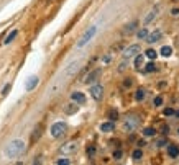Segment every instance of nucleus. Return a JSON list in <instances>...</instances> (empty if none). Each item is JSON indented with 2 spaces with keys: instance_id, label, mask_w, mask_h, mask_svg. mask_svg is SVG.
<instances>
[{
  "instance_id": "f257e3e1",
  "label": "nucleus",
  "mask_w": 179,
  "mask_h": 165,
  "mask_svg": "<svg viewBox=\"0 0 179 165\" xmlns=\"http://www.w3.org/2000/svg\"><path fill=\"white\" fill-rule=\"evenodd\" d=\"M25 152V142L21 139H15L12 141L10 144L5 147V155L8 159H15V157H20L21 154Z\"/></svg>"
},
{
  "instance_id": "f03ea898",
  "label": "nucleus",
  "mask_w": 179,
  "mask_h": 165,
  "mask_svg": "<svg viewBox=\"0 0 179 165\" xmlns=\"http://www.w3.org/2000/svg\"><path fill=\"white\" fill-rule=\"evenodd\" d=\"M138 126H140V118L135 116V115H130L125 120V123H123V131H126V133H133L135 129H138Z\"/></svg>"
},
{
  "instance_id": "7ed1b4c3",
  "label": "nucleus",
  "mask_w": 179,
  "mask_h": 165,
  "mask_svg": "<svg viewBox=\"0 0 179 165\" xmlns=\"http://www.w3.org/2000/svg\"><path fill=\"white\" fill-rule=\"evenodd\" d=\"M51 136L56 137V139H59V137H63L64 134L67 133V124L64 123V121H59V123H54L53 126H51Z\"/></svg>"
},
{
  "instance_id": "20e7f679",
  "label": "nucleus",
  "mask_w": 179,
  "mask_h": 165,
  "mask_svg": "<svg viewBox=\"0 0 179 165\" xmlns=\"http://www.w3.org/2000/svg\"><path fill=\"white\" fill-rule=\"evenodd\" d=\"M95 33H97V26H91V28L87 30V31L82 35V38L79 39V43H77V48H82V46H85L89 41H91L92 38L95 36Z\"/></svg>"
},
{
  "instance_id": "39448f33",
  "label": "nucleus",
  "mask_w": 179,
  "mask_h": 165,
  "mask_svg": "<svg viewBox=\"0 0 179 165\" xmlns=\"http://www.w3.org/2000/svg\"><path fill=\"white\" fill-rule=\"evenodd\" d=\"M100 74H102V69L99 67V69H94L92 72H89L87 75H85V79L82 82H84L85 85H92V84H95L97 82V79L100 77Z\"/></svg>"
},
{
  "instance_id": "423d86ee",
  "label": "nucleus",
  "mask_w": 179,
  "mask_h": 165,
  "mask_svg": "<svg viewBox=\"0 0 179 165\" xmlns=\"http://www.w3.org/2000/svg\"><path fill=\"white\" fill-rule=\"evenodd\" d=\"M138 53H140V46H138V44H132V46H128V48L123 51L122 56H123V59H132V57L137 56Z\"/></svg>"
},
{
  "instance_id": "0eeeda50",
  "label": "nucleus",
  "mask_w": 179,
  "mask_h": 165,
  "mask_svg": "<svg viewBox=\"0 0 179 165\" xmlns=\"http://www.w3.org/2000/svg\"><path fill=\"white\" fill-rule=\"evenodd\" d=\"M91 97L94 100H102V97H104V87L102 85H99V84H95V85H92L91 87Z\"/></svg>"
},
{
  "instance_id": "6e6552de",
  "label": "nucleus",
  "mask_w": 179,
  "mask_h": 165,
  "mask_svg": "<svg viewBox=\"0 0 179 165\" xmlns=\"http://www.w3.org/2000/svg\"><path fill=\"white\" fill-rule=\"evenodd\" d=\"M79 66H81V61H74L72 64H69V66H67V69L64 70L63 75H64V77H71V75H74V74L79 70Z\"/></svg>"
},
{
  "instance_id": "1a4fd4ad",
  "label": "nucleus",
  "mask_w": 179,
  "mask_h": 165,
  "mask_svg": "<svg viewBox=\"0 0 179 165\" xmlns=\"http://www.w3.org/2000/svg\"><path fill=\"white\" fill-rule=\"evenodd\" d=\"M137 28H138V20H133V21H130V23H126V25L123 26L122 35H123V36H128V35H132V33H133Z\"/></svg>"
},
{
  "instance_id": "9d476101",
  "label": "nucleus",
  "mask_w": 179,
  "mask_h": 165,
  "mask_svg": "<svg viewBox=\"0 0 179 165\" xmlns=\"http://www.w3.org/2000/svg\"><path fill=\"white\" fill-rule=\"evenodd\" d=\"M71 100L76 102L77 105H84L85 103V95L82 93V92H72V93H71Z\"/></svg>"
},
{
  "instance_id": "9b49d317",
  "label": "nucleus",
  "mask_w": 179,
  "mask_h": 165,
  "mask_svg": "<svg viewBox=\"0 0 179 165\" xmlns=\"http://www.w3.org/2000/svg\"><path fill=\"white\" fill-rule=\"evenodd\" d=\"M161 38H163V33L159 31V30H156V31H153V33H148V36H146V41L151 44V43H158Z\"/></svg>"
},
{
  "instance_id": "f8f14e48",
  "label": "nucleus",
  "mask_w": 179,
  "mask_h": 165,
  "mask_svg": "<svg viewBox=\"0 0 179 165\" xmlns=\"http://www.w3.org/2000/svg\"><path fill=\"white\" fill-rule=\"evenodd\" d=\"M76 151H77V142H69V144H64L61 147L63 154H74Z\"/></svg>"
},
{
  "instance_id": "ddd939ff",
  "label": "nucleus",
  "mask_w": 179,
  "mask_h": 165,
  "mask_svg": "<svg viewBox=\"0 0 179 165\" xmlns=\"http://www.w3.org/2000/svg\"><path fill=\"white\" fill-rule=\"evenodd\" d=\"M158 10H159V5H156V7L153 8V10H151L148 15H146V18H145V25H150L151 21L155 20V18H156V15H158Z\"/></svg>"
},
{
  "instance_id": "4468645a",
  "label": "nucleus",
  "mask_w": 179,
  "mask_h": 165,
  "mask_svg": "<svg viewBox=\"0 0 179 165\" xmlns=\"http://www.w3.org/2000/svg\"><path fill=\"white\" fill-rule=\"evenodd\" d=\"M113 129H115L113 121H109V123H102L100 124V131H102V133H112Z\"/></svg>"
},
{
  "instance_id": "2eb2a0df",
  "label": "nucleus",
  "mask_w": 179,
  "mask_h": 165,
  "mask_svg": "<svg viewBox=\"0 0 179 165\" xmlns=\"http://www.w3.org/2000/svg\"><path fill=\"white\" fill-rule=\"evenodd\" d=\"M36 85H38V77H36V75H33V77L28 79V82H26V85H25V88L30 92V90H33Z\"/></svg>"
},
{
  "instance_id": "dca6fc26",
  "label": "nucleus",
  "mask_w": 179,
  "mask_h": 165,
  "mask_svg": "<svg viewBox=\"0 0 179 165\" xmlns=\"http://www.w3.org/2000/svg\"><path fill=\"white\" fill-rule=\"evenodd\" d=\"M77 110H79L77 103L72 102V103H69V105L64 108V111H66V115H74V113H77Z\"/></svg>"
},
{
  "instance_id": "f3484780",
  "label": "nucleus",
  "mask_w": 179,
  "mask_h": 165,
  "mask_svg": "<svg viewBox=\"0 0 179 165\" xmlns=\"http://www.w3.org/2000/svg\"><path fill=\"white\" fill-rule=\"evenodd\" d=\"M168 154H169V157L178 159V155H179V147H178V146H169V147H168Z\"/></svg>"
},
{
  "instance_id": "a211bd4d",
  "label": "nucleus",
  "mask_w": 179,
  "mask_h": 165,
  "mask_svg": "<svg viewBox=\"0 0 179 165\" xmlns=\"http://www.w3.org/2000/svg\"><path fill=\"white\" fill-rule=\"evenodd\" d=\"M143 136L145 137H155L156 136L155 128H145V129H143Z\"/></svg>"
},
{
  "instance_id": "6ab92c4d",
  "label": "nucleus",
  "mask_w": 179,
  "mask_h": 165,
  "mask_svg": "<svg viewBox=\"0 0 179 165\" xmlns=\"http://www.w3.org/2000/svg\"><path fill=\"white\" fill-rule=\"evenodd\" d=\"M17 35H18V30H13V31L10 33V35L7 36V38H5V41H4V44H10L12 41H13L15 38H17Z\"/></svg>"
},
{
  "instance_id": "aec40b11",
  "label": "nucleus",
  "mask_w": 179,
  "mask_h": 165,
  "mask_svg": "<svg viewBox=\"0 0 179 165\" xmlns=\"http://www.w3.org/2000/svg\"><path fill=\"white\" fill-rule=\"evenodd\" d=\"M159 53H161V56H163V57H169V56H171V53H172V49L169 48V46H163Z\"/></svg>"
},
{
  "instance_id": "412c9836",
  "label": "nucleus",
  "mask_w": 179,
  "mask_h": 165,
  "mask_svg": "<svg viewBox=\"0 0 179 165\" xmlns=\"http://www.w3.org/2000/svg\"><path fill=\"white\" fill-rule=\"evenodd\" d=\"M141 157H143V151H141V149H135V151L132 152V159H133V160H140Z\"/></svg>"
},
{
  "instance_id": "4be33fe9",
  "label": "nucleus",
  "mask_w": 179,
  "mask_h": 165,
  "mask_svg": "<svg viewBox=\"0 0 179 165\" xmlns=\"http://www.w3.org/2000/svg\"><path fill=\"white\" fill-rule=\"evenodd\" d=\"M143 98H145V90L143 88H138L137 93H135V100L137 102H143Z\"/></svg>"
},
{
  "instance_id": "5701e85b",
  "label": "nucleus",
  "mask_w": 179,
  "mask_h": 165,
  "mask_svg": "<svg viewBox=\"0 0 179 165\" xmlns=\"http://www.w3.org/2000/svg\"><path fill=\"white\" fill-rule=\"evenodd\" d=\"M145 72H156V64L155 62H148L145 66Z\"/></svg>"
},
{
  "instance_id": "b1692460",
  "label": "nucleus",
  "mask_w": 179,
  "mask_h": 165,
  "mask_svg": "<svg viewBox=\"0 0 179 165\" xmlns=\"http://www.w3.org/2000/svg\"><path fill=\"white\" fill-rule=\"evenodd\" d=\"M39 136H41V128H36V129H35V134H33V136H31V142H36V141H38L39 139Z\"/></svg>"
},
{
  "instance_id": "393cba45",
  "label": "nucleus",
  "mask_w": 179,
  "mask_h": 165,
  "mask_svg": "<svg viewBox=\"0 0 179 165\" xmlns=\"http://www.w3.org/2000/svg\"><path fill=\"white\" fill-rule=\"evenodd\" d=\"M109 118H110V121H117V120H118V111H117L115 108H113V110H110Z\"/></svg>"
},
{
  "instance_id": "a878e982",
  "label": "nucleus",
  "mask_w": 179,
  "mask_h": 165,
  "mask_svg": "<svg viewBox=\"0 0 179 165\" xmlns=\"http://www.w3.org/2000/svg\"><path fill=\"white\" fill-rule=\"evenodd\" d=\"M137 36H138V39H146V36H148V30H146V28H141L140 31L137 33Z\"/></svg>"
},
{
  "instance_id": "bb28decb",
  "label": "nucleus",
  "mask_w": 179,
  "mask_h": 165,
  "mask_svg": "<svg viewBox=\"0 0 179 165\" xmlns=\"http://www.w3.org/2000/svg\"><path fill=\"white\" fill-rule=\"evenodd\" d=\"M145 56H146V57H150L151 61H155V59H156V56H158V54H156V51H153V49H148L146 53H145Z\"/></svg>"
},
{
  "instance_id": "cd10ccee",
  "label": "nucleus",
  "mask_w": 179,
  "mask_h": 165,
  "mask_svg": "<svg viewBox=\"0 0 179 165\" xmlns=\"http://www.w3.org/2000/svg\"><path fill=\"white\" fill-rule=\"evenodd\" d=\"M141 64H143V54H138L137 57H135V67H141Z\"/></svg>"
},
{
  "instance_id": "c85d7f7f",
  "label": "nucleus",
  "mask_w": 179,
  "mask_h": 165,
  "mask_svg": "<svg viewBox=\"0 0 179 165\" xmlns=\"http://www.w3.org/2000/svg\"><path fill=\"white\" fill-rule=\"evenodd\" d=\"M56 164H58V165H69L71 160H69V159H58Z\"/></svg>"
},
{
  "instance_id": "c756f323",
  "label": "nucleus",
  "mask_w": 179,
  "mask_h": 165,
  "mask_svg": "<svg viewBox=\"0 0 179 165\" xmlns=\"http://www.w3.org/2000/svg\"><path fill=\"white\" fill-rule=\"evenodd\" d=\"M122 151H120V149H117L115 152H113V159H115V160H120V159H122Z\"/></svg>"
},
{
  "instance_id": "7c9ffc66",
  "label": "nucleus",
  "mask_w": 179,
  "mask_h": 165,
  "mask_svg": "<svg viewBox=\"0 0 179 165\" xmlns=\"http://www.w3.org/2000/svg\"><path fill=\"white\" fill-rule=\"evenodd\" d=\"M132 84H133V80H132V79H125V80H123V87H125V88H130Z\"/></svg>"
},
{
  "instance_id": "2f4dec72",
  "label": "nucleus",
  "mask_w": 179,
  "mask_h": 165,
  "mask_svg": "<svg viewBox=\"0 0 179 165\" xmlns=\"http://www.w3.org/2000/svg\"><path fill=\"white\" fill-rule=\"evenodd\" d=\"M10 88H12V85L10 84H7V85H5V87H4V90H2V95H7V93H8V92H10Z\"/></svg>"
},
{
  "instance_id": "473e14b6",
  "label": "nucleus",
  "mask_w": 179,
  "mask_h": 165,
  "mask_svg": "<svg viewBox=\"0 0 179 165\" xmlns=\"http://www.w3.org/2000/svg\"><path fill=\"white\" fill-rule=\"evenodd\" d=\"M87 154H89V157H92V155L95 154V147H94V146H89V147H87Z\"/></svg>"
},
{
  "instance_id": "72a5a7b5",
  "label": "nucleus",
  "mask_w": 179,
  "mask_h": 165,
  "mask_svg": "<svg viewBox=\"0 0 179 165\" xmlns=\"http://www.w3.org/2000/svg\"><path fill=\"white\" fill-rule=\"evenodd\" d=\"M153 103H155V106H161L163 105V98H161V97H156Z\"/></svg>"
},
{
  "instance_id": "f704fd0d",
  "label": "nucleus",
  "mask_w": 179,
  "mask_h": 165,
  "mask_svg": "<svg viewBox=\"0 0 179 165\" xmlns=\"http://www.w3.org/2000/svg\"><path fill=\"white\" fill-rule=\"evenodd\" d=\"M171 17H179V8L178 7L171 8Z\"/></svg>"
},
{
  "instance_id": "c9c22d12",
  "label": "nucleus",
  "mask_w": 179,
  "mask_h": 165,
  "mask_svg": "<svg viewBox=\"0 0 179 165\" xmlns=\"http://www.w3.org/2000/svg\"><path fill=\"white\" fill-rule=\"evenodd\" d=\"M164 115L166 116H172V115H174V110H172V108H166L164 110Z\"/></svg>"
},
{
  "instance_id": "e433bc0d",
  "label": "nucleus",
  "mask_w": 179,
  "mask_h": 165,
  "mask_svg": "<svg viewBox=\"0 0 179 165\" xmlns=\"http://www.w3.org/2000/svg\"><path fill=\"white\" fill-rule=\"evenodd\" d=\"M156 146H158V147H163V146H166V139L158 141V142H156Z\"/></svg>"
},
{
  "instance_id": "4c0bfd02",
  "label": "nucleus",
  "mask_w": 179,
  "mask_h": 165,
  "mask_svg": "<svg viewBox=\"0 0 179 165\" xmlns=\"http://www.w3.org/2000/svg\"><path fill=\"white\" fill-rule=\"evenodd\" d=\"M125 67H126V59H125V62H122V64L118 66V72H122V70L125 69Z\"/></svg>"
},
{
  "instance_id": "58836bf2",
  "label": "nucleus",
  "mask_w": 179,
  "mask_h": 165,
  "mask_svg": "<svg viewBox=\"0 0 179 165\" xmlns=\"http://www.w3.org/2000/svg\"><path fill=\"white\" fill-rule=\"evenodd\" d=\"M176 46H178V49H179V36L176 38Z\"/></svg>"
},
{
  "instance_id": "ea45409f",
  "label": "nucleus",
  "mask_w": 179,
  "mask_h": 165,
  "mask_svg": "<svg viewBox=\"0 0 179 165\" xmlns=\"http://www.w3.org/2000/svg\"><path fill=\"white\" fill-rule=\"evenodd\" d=\"M174 116H178V118H179V111H174Z\"/></svg>"
},
{
  "instance_id": "a19ab883",
  "label": "nucleus",
  "mask_w": 179,
  "mask_h": 165,
  "mask_svg": "<svg viewBox=\"0 0 179 165\" xmlns=\"http://www.w3.org/2000/svg\"><path fill=\"white\" fill-rule=\"evenodd\" d=\"M171 2H179V0H171Z\"/></svg>"
},
{
  "instance_id": "79ce46f5",
  "label": "nucleus",
  "mask_w": 179,
  "mask_h": 165,
  "mask_svg": "<svg viewBox=\"0 0 179 165\" xmlns=\"http://www.w3.org/2000/svg\"><path fill=\"white\" fill-rule=\"evenodd\" d=\"M178 134H179V128H178Z\"/></svg>"
},
{
  "instance_id": "37998d69",
  "label": "nucleus",
  "mask_w": 179,
  "mask_h": 165,
  "mask_svg": "<svg viewBox=\"0 0 179 165\" xmlns=\"http://www.w3.org/2000/svg\"><path fill=\"white\" fill-rule=\"evenodd\" d=\"M48 2H51V0H48Z\"/></svg>"
}]
</instances>
